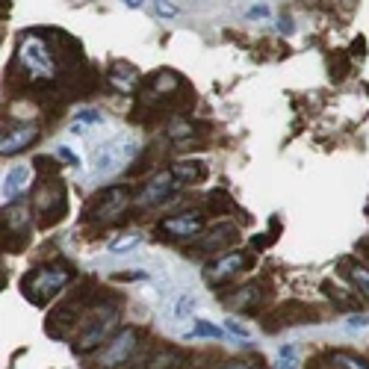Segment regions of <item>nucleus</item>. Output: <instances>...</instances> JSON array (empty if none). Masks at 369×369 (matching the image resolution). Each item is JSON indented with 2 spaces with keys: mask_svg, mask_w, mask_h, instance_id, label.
Returning <instances> with one entry per match:
<instances>
[{
  "mask_svg": "<svg viewBox=\"0 0 369 369\" xmlns=\"http://www.w3.org/2000/svg\"><path fill=\"white\" fill-rule=\"evenodd\" d=\"M136 154V142L131 136H116L109 142H101L95 148V157H92V169L98 175H116L121 165Z\"/></svg>",
  "mask_w": 369,
  "mask_h": 369,
  "instance_id": "1",
  "label": "nucleus"
},
{
  "mask_svg": "<svg viewBox=\"0 0 369 369\" xmlns=\"http://www.w3.org/2000/svg\"><path fill=\"white\" fill-rule=\"evenodd\" d=\"M68 278H71V272H68L65 266L48 263V266H39L35 272H30L24 290L33 295L35 302H48V299H53V295H57V292L68 284Z\"/></svg>",
  "mask_w": 369,
  "mask_h": 369,
  "instance_id": "2",
  "label": "nucleus"
},
{
  "mask_svg": "<svg viewBox=\"0 0 369 369\" xmlns=\"http://www.w3.org/2000/svg\"><path fill=\"white\" fill-rule=\"evenodd\" d=\"M116 319H119V313L113 310V307H106V310H101V313H95L89 322H83V328H80V337H77V352H92L95 346H101L104 340H106V334L116 328Z\"/></svg>",
  "mask_w": 369,
  "mask_h": 369,
  "instance_id": "3",
  "label": "nucleus"
},
{
  "mask_svg": "<svg viewBox=\"0 0 369 369\" xmlns=\"http://www.w3.org/2000/svg\"><path fill=\"white\" fill-rule=\"evenodd\" d=\"M18 60L24 62V68L33 74V77H50L53 74V60L48 48L35 39V35H24L21 48H18Z\"/></svg>",
  "mask_w": 369,
  "mask_h": 369,
  "instance_id": "4",
  "label": "nucleus"
},
{
  "mask_svg": "<svg viewBox=\"0 0 369 369\" xmlns=\"http://www.w3.org/2000/svg\"><path fill=\"white\" fill-rule=\"evenodd\" d=\"M136 343H139V331L136 328H124L121 334L104 348L101 355V366L104 369H113V366H121L127 358L136 352Z\"/></svg>",
  "mask_w": 369,
  "mask_h": 369,
  "instance_id": "5",
  "label": "nucleus"
},
{
  "mask_svg": "<svg viewBox=\"0 0 369 369\" xmlns=\"http://www.w3.org/2000/svg\"><path fill=\"white\" fill-rule=\"evenodd\" d=\"M177 183H180V180L175 177V172H172V169H169V172H160V175H154L151 180H148V187L139 192L136 204H139V207H157V204H163V201L175 192Z\"/></svg>",
  "mask_w": 369,
  "mask_h": 369,
  "instance_id": "6",
  "label": "nucleus"
},
{
  "mask_svg": "<svg viewBox=\"0 0 369 369\" xmlns=\"http://www.w3.org/2000/svg\"><path fill=\"white\" fill-rule=\"evenodd\" d=\"M124 201H127V189L124 187H106V189H101L95 198H92L89 213L98 216V219H109V216H116L124 207Z\"/></svg>",
  "mask_w": 369,
  "mask_h": 369,
  "instance_id": "7",
  "label": "nucleus"
},
{
  "mask_svg": "<svg viewBox=\"0 0 369 369\" xmlns=\"http://www.w3.org/2000/svg\"><path fill=\"white\" fill-rule=\"evenodd\" d=\"M246 254L243 251H228V254H221L219 260H213V263H207L204 266V275L210 281H216V278H228V275H236L239 269H246Z\"/></svg>",
  "mask_w": 369,
  "mask_h": 369,
  "instance_id": "8",
  "label": "nucleus"
},
{
  "mask_svg": "<svg viewBox=\"0 0 369 369\" xmlns=\"http://www.w3.org/2000/svg\"><path fill=\"white\" fill-rule=\"evenodd\" d=\"M163 228L169 236H195L204 231V219L198 213H180V216H172L163 221Z\"/></svg>",
  "mask_w": 369,
  "mask_h": 369,
  "instance_id": "9",
  "label": "nucleus"
},
{
  "mask_svg": "<svg viewBox=\"0 0 369 369\" xmlns=\"http://www.w3.org/2000/svg\"><path fill=\"white\" fill-rule=\"evenodd\" d=\"M35 136H39V131H35L33 124L15 127V131L4 133V142H0V154H4V157H12V154H18V151H24L27 145L35 142Z\"/></svg>",
  "mask_w": 369,
  "mask_h": 369,
  "instance_id": "10",
  "label": "nucleus"
},
{
  "mask_svg": "<svg viewBox=\"0 0 369 369\" xmlns=\"http://www.w3.org/2000/svg\"><path fill=\"white\" fill-rule=\"evenodd\" d=\"M27 183H30L27 165H15V169H9L6 177H4V204H12V201L21 195V189H27Z\"/></svg>",
  "mask_w": 369,
  "mask_h": 369,
  "instance_id": "11",
  "label": "nucleus"
},
{
  "mask_svg": "<svg viewBox=\"0 0 369 369\" xmlns=\"http://www.w3.org/2000/svg\"><path fill=\"white\" fill-rule=\"evenodd\" d=\"M236 239V225H231V221H225V225H219V228H213V233L210 236H204L198 243V248L201 251H210V248H225V246H231Z\"/></svg>",
  "mask_w": 369,
  "mask_h": 369,
  "instance_id": "12",
  "label": "nucleus"
},
{
  "mask_svg": "<svg viewBox=\"0 0 369 369\" xmlns=\"http://www.w3.org/2000/svg\"><path fill=\"white\" fill-rule=\"evenodd\" d=\"M187 337L189 340H221L225 337V328H219L210 319H195V325L187 331Z\"/></svg>",
  "mask_w": 369,
  "mask_h": 369,
  "instance_id": "13",
  "label": "nucleus"
},
{
  "mask_svg": "<svg viewBox=\"0 0 369 369\" xmlns=\"http://www.w3.org/2000/svg\"><path fill=\"white\" fill-rule=\"evenodd\" d=\"M195 307H198V299L195 295H177L175 299V304H172V319L175 322H183V319H189L192 313H195Z\"/></svg>",
  "mask_w": 369,
  "mask_h": 369,
  "instance_id": "14",
  "label": "nucleus"
},
{
  "mask_svg": "<svg viewBox=\"0 0 369 369\" xmlns=\"http://www.w3.org/2000/svg\"><path fill=\"white\" fill-rule=\"evenodd\" d=\"M172 172H175V177H177L180 183H192L195 177L204 175V165H195V163H177Z\"/></svg>",
  "mask_w": 369,
  "mask_h": 369,
  "instance_id": "15",
  "label": "nucleus"
},
{
  "mask_svg": "<svg viewBox=\"0 0 369 369\" xmlns=\"http://www.w3.org/2000/svg\"><path fill=\"white\" fill-rule=\"evenodd\" d=\"M348 278H352L366 295H369V266H360V263H355L352 269H348Z\"/></svg>",
  "mask_w": 369,
  "mask_h": 369,
  "instance_id": "16",
  "label": "nucleus"
},
{
  "mask_svg": "<svg viewBox=\"0 0 369 369\" xmlns=\"http://www.w3.org/2000/svg\"><path fill=\"white\" fill-rule=\"evenodd\" d=\"M139 243H142L139 236H119L116 243L109 246V254H127V251H131V248H136Z\"/></svg>",
  "mask_w": 369,
  "mask_h": 369,
  "instance_id": "17",
  "label": "nucleus"
},
{
  "mask_svg": "<svg viewBox=\"0 0 369 369\" xmlns=\"http://www.w3.org/2000/svg\"><path fill=\"white\" fill-rule=\"evenodd\" d=\"M369 328V313H355V316H348L343 322V331H348V334H355V331H366Z\"/></svg>",
  "mask_w": 369,
  "mask_h": 369,
  "instance_id": "18",
  "label": "nucleus"
},
{
  "mask_svg": "<svg viewBox=\"0 0 369 369\" xmlns=\"http://www.w3.org/2000/svg\"><path fill=\"white\" fill-rule=\"evenodd\" d=\"M334 363H337V366H343V369H369V363H366V360H360V358H355V355H346V352L334 355Z\"/></svg>",
  "mask_w": 369,
  "mask_h": 369,
  "instance_id": "19",
  "label": "nucleus"
},
{
  "mask_svg": "<svg viewBox=\"0 0 369 369\" xmlns=\"http://www.w3.org/2000/svg\"><path fill=\"white\" fill-rule=\"evenodd\" d=\"M225 331L228 334H233V337H239V340H248L251 334H248V328L246 325H239L236 319H225Z\"/></svg>",
  "mask_w": 369,
  "mask_h": 369,
  "instance_id": "20",
  "label": "nucleus"
},
{
  "mask_svg": "<svg viewBox=\"0 0 369 369\" xmlns=\"http://www.w3.org/2000/svg\"><path fill=\"white\" fill-rule=\"evenodd\" d=\"M154 6H157L160 18H175L177 15V6L172 4V0H154Z\"/></svg>",
  "mask_w": 369,
  "mask_h": 369,
  "instance_id": "21",
  "label": "nucleus"
},
{
  "mask_svg": "<svg viewBox=\"0 0 369 369\" xmlns=\"http://www.w3.org/2000/svg\"><path fill=\"white\" fill-rule=\"evenodd\" d=\"M77 124H104V116L95 109H83V113H77Z\"/></svg>",
  "mask_w": 369,
  "mask_h": 369,
  "instance_id": "22",
  "label": "nucleus"
},
{
  "mask_svg": "<svg viewBox=\"0 0 369 369\" xmlns=\"http://www.w3.org/2000/svg\"><path fill=\"white\" fill-rule=\"evenodd\" d=\"M57 154H60V157H62V160H65L68 165H80V157L74 154L71 148H65V145H57Z\"/></svg>",
  "mask_w": 369,
  "mask_h": 369,
  "instance_id": "23",
  "label": "nucleus"
},
{
  "mask_svg": "<svg viewBox=\"0 0 369 369\" xmlns=\"http://www.w3.org/2000/svg\"><path fill=\"white\" fill-rule=\"evenodd\" d=\"M172 89H175V74H160L157 92H172Z\"/></svg>",
  "mask_w": 369,
  "mask_h": 369,
  "instance_id": "24",
  "label": "nucleus"
},
{
  "mask_svg": "<svg viewBox=\"0 0 369 369\" xmlns=\"http://www.w3.org/2000/svg\"><path fill=\"white\" fill-rule=\"evenodd\" d=\"M278 360H295V346H281L278 348Z\"/></svg>",
  "mask_w": 369,
  "mask_h": 369,
  "instance_id": "25",
  "label": "nucleus"
},
{
  "mask_svg": "<svg viewBox=\"0 0 369 369\" xmlns=\"http://www.w3.org/2000/svg\"><path fill=\"white\" fill-rule=\"evenodd\" d=\"M119 278H124V281H145L148 275L145 272H124V275H119Z\"/></svg>",
  "mask_w": 369,
  "mask_h": 369,
  "instance_id": "26",
  "label": "nucleus"
},
{
  "mask_svg": "<svg viewBox=\"0 0 369 369\" xmlns=\"http://www.w3.org/2000/svg\"><path fill=\"white\" fill-rule=\"evenodd\" d=\"M225 369H257L254 363H248V360H233V363H228Z\"/></svg>",
  "mask_w": 369,
  "mask_h": 369,
  "instance_id": "27",
  "label": "nucleus"
},
{
  "mask_svg": "<svg viewBox=\"0 0 369 369\" xmlns=\"http://www.w3.org/2000/svg\"><path fill=\"white\" fill-rule=\"evenodd\" d=\"M263 15H269L266 6H251V9H248V18H263Z\"/></svg>",
  "mask_w": 369,
  "mask_h": 369,
  "instance_id": "28",
  "label": "nucleus"
},
{
  "mask_svg": "<svg viewBox=\"0 0 369 369\" xmlns=\"http://www.w3.org/2000/svg\"><path fill=\"white\" fill-rule=\"evenodd\" d=\"M278 369H299L295 360H278Z\"/></svg>",
  "mask_w": 369,
  "mask_h": 369,
  "instance_id": "29",
  "label": "nucleus"
},
{
  "mask_svg": "<svg viewBox=\"0 0 369 369\" xmlns=\"http://www.w3.org/2000/svg\"><path fill=\"white\" fill-rule=\"evenodd\" d=\"M121 4H124V6H131V9H139V6H142V0H121Z\"/></svg>",
  "mask_w": 369,
  "mask_h": 369,
  "instance_id": "30",
  "label": "nucleus"
},
{
  "mask_svg": "<svg viewBox=\"0 0 369 369\" xmlns=\"http://www.w3.org/2000/svg\"><path fill=\"white\" fill-rule=\"evenodd\" d=\"M281 30H284V33H292V21H287V18H284V21H281Z\"/></svg>",
  "mask_w": 369,
  "mask_h": 369,
  "instance_id": "31",
  "label": "nucleus"
}]
</instances>
